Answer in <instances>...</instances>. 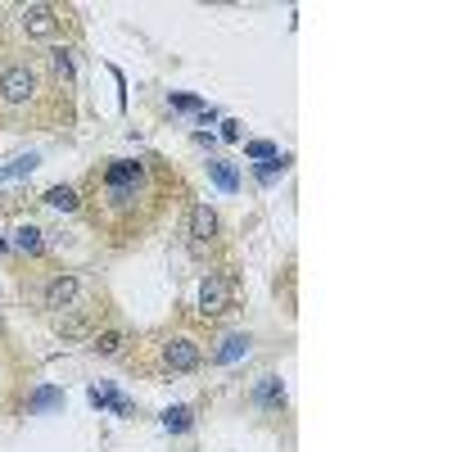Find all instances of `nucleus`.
Listing matches in <instances>:
<instances>
[{
	"label": "nucleus",
	"instance_id": "19",
	"mask_svg": "<svg viewBox=\"0 0 452 452\" xmlns=\"http://www.w3.org/2000/svg\"><path fill=\"white\" fill-rule=\"evenodd\" d=\"M50 402H59V393H54V389H41V393L32 398V407H50Z\"/></svg>",
	"mask_w": 452,
	"mask_h": 452
},
{
	"label": "nucleus",
	"instance_id": "13",
	"mask_svg": "<svg viewBox=\"0 0 452 452\" xmlns=\"http://www.w3.org/2000/svg\"><path fill=\"white\" fill-rule=\"evenodd\" d=\"M36 163H41V159H36V154H23V159H14V163H9V168H0V181H14V177H27V172H32Z\"/></svg>",
	"mask_w": 452,
	"mask_h": 452
},
{
	"label": "nucleus",
	"instance_id": "4",
	"mask_svg": "<svg viewBox=\"0 0 452 452\" xmlns=\"http://www.w3.org/2000/svg\"><path fill=\"white\" fill-rule=\"evenodd\" d=\"M163 362H168L172 371H195L199 367V344L186 340V335H177V340L163 344Z\"/></svg>",
	"mask_w": 452,
	"mask_h": 452
},
{
	"label": "nucleus",
	"instance_id": "18",
	"mask_svg": "<svg viewBox=\"0 0 452 452\" xmlns=\"http://www.w3.org/2000/svg\"><path fill=\"white\" fill-rule=\"evenodd\" d=\"M172 109H181V113H199L204 104H199L195 95H172Z\"/></svg>",
	"mask_w": 452,
	"mask_h": 452
},
{
	"label": "nucleus",
	"instance_id": "6",
	"mask_svg": "<svg viewBox=\"0 0 452 452\" xmlns=\"http://www.w3.org/2000/svg\"><path fill=\"white\" fill-rule=\"evenodd\" d=\"M213 235H217V213L208 204H195V213H190V240H195V245H208Z\"/></svg>",
	"mask_w": 452,
	"mask_h": 452
},
{
	"label": "nucleus",
	"instance_id": "12",
	"mask_svg": "<svg viewBox=\"0 0 452 452\" xmlns=\"http://www.w3.org/2000/svg\"><path fill=\"white\" fill-rule=\"evenodd\" d=\"M208 172H213V181L226 190V195H231V190H240V172H235V163H208Z\"/></svg>",
	"mask_w": 452,
	"mask_h": 452
},
{
	"label": "nucleus",
	"instance_id": "8",
	"mask_svg": "<svg viewBox=\"0 0 452 452\" xmlns=\"http://www.w3.org/2000/svg\"><path fill=\"white\" fill-rule=\"evenodd\" d=\"M14 249H18V254H45V240H41V226H32V222H23V226H18L14 231Z\"/></svg>",
	"mask_w": 452,
	"mask_h": 452
},
{
	"label": "nucleus",
	"instance_id": "14",
	"mask_svg": "<svg viewBox=\"0 0 452 452\" xmlns=\"http://www.w3.org/2000/svg\"><path fill=\"white\" fill-rule=\"evenodd\" d=\"M91 349L104 353V358H109V353H118V349H122V330H100V335L91 340Z\"/></svg>",
	"mask_w": 452,
	"mask_h": 452
},
{
	"label": "nucleus",
	"instance_id": "7",
	"mask_svg": "<svg viewBox=\"0 0 452 452\" xmlns=\"http://www.w3.org/2000/svg\"><path fill=\"white\" fill-rule=\"evenodd\" d=\"M249 344H254L249 335H226V340H222V349L213 353V362H217V367H231V362L249 358Z\"/></svg>",
	"mask_w": 452,
	"mask_h": 452
},
{
	"label": "nucleus",
	"instance_id": "10",
	"mask_svg": "<svg viewBox=\"0 0 452 452\" xmlns=\"http://www.w3.org/2000/svg\"><path fill=\"white\" fill-rule=\"evenodd\" d=\"M45 204H50L54 213H77V204H82V199H77L73 186H54V190H45Z\"/></svg>",
	"mask_w": 452,
	"mask_h": 452
},
{
	"label": "nucleus",
	"instance_id": "3",
	"mask_svg": "<svg viewBox=\"0 0 452 452\" xmlns=\"http://www.w3.org/2000/svg\"><path fill=\"white\" fill-rule=\"evenodd\" d=\"M231 307V281L226 276H208L204 285H199V312L204 316H222Z\"/></svg>",
	"mask_w": 452,
	"mask_h": 452
},
{
	"label": "nucleus",
	"instance_id": "15",
	"mask_svg": "<svg viewBox=\"0 0 452 452\" xmlns=\"http://www.w3.org/2000/svg\"><path fill=\"white\" fill-rule=\"evenodd\" d=\"M50 59H54V73H59V82L73 86V54H68V50H50Z\"/></svg>",
	"mask_w": 452,
	"mask_h": 452
},
{
	"label": "nucleus",
	"instance_id": "9",
	"mask_svg": "<svg viewBox=\"0 0 452 452\" xmlns=\"http://www.w3.org/2000/svg\"><path fill=\"white\" fill-rule=\"evenodd\" d=\"M254 402H258V407H281V402H285L281 380H276V376H263V380H258V389H254Z\"/></svg>",
	"mask_w": 452,
	"mask_h": 452
},
{
	"label": "nucleus",
	"instance_id": "1",
	"mask_svg": "<svg viewBox=\"0 0 452 452\" xmlns=\"http://www.w3.org/2000/svg\"><path fill=\"white\" fill-rule=\"evenodd\" d=\"M0 100L5 104H32L36 100V73L27 64H9L0 73Z\"/></svg>",
	"mask_w": 452,
	"mask_h": 452
},
{
	"label": "nucleus",
	"instance_id": "11",
	"mask_svg": "<svg viewBox=\"0 0 452 452\" xmlns=\"http://www.w3.org/2000/svg\"><path fill=\"white\" fill-rule=\"evenodd\" d=\"M190 421H195V416H190V407H168V411H163V430H168V435H186Z\"/></svg>",
	"mask_w": 452,
	"mask_h": 452
},
{
	"label": "nucleus",
	"instance_id": "5",
	"mask_svg": "<svg viewBox=\"0 0 452 452\" xmlns=\"http://www.w3.org/2000/svg\"><path fill=\"white\" fill-rule=\"evenodd\" d=\"M18 23H23L27 36H54L59 32V18H54L50 5H27L23 14H18Z\"/></svg>",
	"mask_w": 452,
	"mask_h": 452
},
{
	"label": "nucleus",
	"instance_id": "20",
	"mask_svg": "<svg viewBox=\"0 0 452 452\" xmlns=\"http://www.w3.org/2000/svg\"><path fill=\"white\" fill-rule=\"evenodd\" d=\"M222 136L226 140H240V122H222Z\"/></svg>",
	"mask_w": 452,
	"mask_h": 452
},
{
	"label": "nucleus",
	"instance_id": "2",
	"mask_svg": "<svg viewBox=\"0 0 452 452\" xmlns=\"http://www.w3.org/2000/svg\"><path fill=\"white\" fill-rule=\"evenodd\" d=\"M77 299H82V281H77L73 272H64V276H54L50 285H45V294H41V303L50 307V312H73Z\"/></svg>",
	"mask_w": 452,
	"mask_h": 452
},
{
	"label": "nucleus",
	"instance_id": "16",
	"mask_svg": "<svg viewBox=\"0 0 452 452\" xmlns=\"http://www.w3.org/2000/svg\"><path fill=\"white\" fill-rule=\"evenodd\" d=\"M245 154H249V159H258V163H267V159H276V145H272V140H249Z\"/></svg>",
	"mask_w": 452,
	"mask_h": 452
},
{
	"label": "nucleus",
	"instance_id": "17",
	"mask_svg": "<svg viewBox=\"0 0 452 452\" xmlns=\"http://www.w3.org/2000/svg\"><path fill=\"white\" fill-rule=\"evenodd\" d=\"M285 168H290V159H285V154H276V159H267L263 168H258V177H263V181H272L276 172H285Z\"/></svg>",
	"mask_w": 452,
	"mask_h": 452
}]
</instances>
